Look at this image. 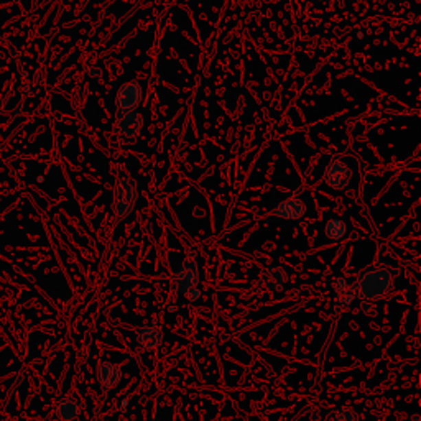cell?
Returning a JSON list of instances; mask_svg holds the SVG:
<instances>
[{"label": "cell", "instance_id": "obj_1", "mask_svg": "<svg viewBox=\"0 0 421 421\" xmlns=\"http://www.w3.org/2000/svg\"><path fill=\"white\" fill-rule=\"evenodd\" d=\"M357 298L362 301H375L385 297L394 286V272L387 266H375L364 272L356 282Z\"/></svg>", "mask_w": 421, "mask_h": 421}, {"label": "cell", "instance_id": "obj_2", "mask_svg": "<svg viewBox=\"0 0 421 421\" xmlns=\"http://www.w3.org/2000/svg\"><path fill=\"white\" fill-rule=\"evenodd\" d=\"M139 191H137V183L132 178H120L114 186V216L117 220H122L135 207Z\"/></svg>", "mask_w": 421, "mask_h": 421}, {"label": "cell", "instance_id": "obj_3", "mask_svg": "<svg viewBox=\"0 0 421 421\" xmlns=\"http://www.w3.org/2000/svg\"><path fill=\"white\" fill-rule=\"evenodd\" d=\"M141 125H144V117H141L140 112L117 111V114H115L114 132L120 133L125 139L137 137V133L141 130Z\"/></svg>", "mask_w": 421, "mask_h": 421}, {"label": "cell", "instance_id": "obj_4", "mask_svg": "<svg viewBox=\"0 0 421 421\" xmlns=\"http://www.w3.org/2000/svg\"><path fill=\"white\" fill-rule=\"evenodd\" d=\"M141 102V87L137 81H128L125 84L120 86L115 95V104H117V109L124 112L135 111Z\"/></svg>", "mask_w": 421, "mask_h": 421}, {"label": "cell", "instance_id": "obj_5", "mask_svg": "<svg viewBox=\"0 0 421 421\" xmlns=\"http://www.w3.org/2000/svg\"><path fill=\"white\" fill-rule=\"evenodd\" d=\"M198 265L194 260H185L174 273V290L180 295H185L194 286H198Z\"/></svg>", "mask_w": 421, "mask_h": 421}, {"label": "cell", "instance_id": "obj_6", "mask_svg": "<svg viewBox=\"0 0 421 421\" xmlns=\"http://www.w3.org/2000/svg\"><path fill=\"white\" fill-rule=\"evenodd\" d=\"M351 177L352 172L348 165L343 163V161H332L324 172V183L332 190L341 191L349 185Z\"/></svg>", "mask_w": 421, "mask_h": 421}, {"label": "cell", "instance_id": "obj_7", "mask_svg": "<svg viewBox=\"0 0 421 421\" xmlns=\"http://www.w3.org/2000/svg\"><path fill=\"white\" fill-rule=\"evenodd\" d=\"M306 214V204L298 198L285 199L272 211V216L283 220H298Z\"/></svg>", "mask_w": 421, "mask_h": 421}, {"label": "cell", "instance_id": "obj_8", "mask_svg": "<svg viewBox=\"0 0 421 421\" xmlns=\"http://www.w3.org/2000/svg\"><path fill=\"white\" fill-rule=\"evenodd\" d=\"M98 382L101 385V390L106 394L114 389V387L119 385L120 377H122V370L117 364L114 362H102L101 365L98 367Z\"/></svg>", "mask_w": 421, "mask_h": 421}, {"label": "cell", "instance_id": "obj_9", "mask_svg": "<svg viewBox=\"0 0 421 421\" xmlns=\"http://www.w3.org/2000/svg\"><path fill=\"white\" fill-rule=\"evenodd\" d=\"M260 283L269 291H282L286 285V272L278 265L266 266L260 273Z\"/></svg>", "mask_w": 421, "mask_h": 421}, {"label": "cell", "instance_id": "obj_10", "mask_svg": "<svg viewBox=\"0 0 421 421\" xmlns=\"http://www.w3.org/2000/svg\"><path fill=\"white\" fill-rule=\"evenodd\" d=\"M137 341L145 351H153L163 343V332L157 326H144L137 331Z\"/></svg>", "mask_w": 421, "mask_h": 421}, {"label": "cell", "instance_id": "obj_11", "mask_svg": "<svg viewBox=\"0 0 421 421\" xmlns=\"http://www.w3.org/2000/svg\"><path fill=\"white\" fill-rule=\"evenodd\" d=\"M56 416L61 421H78L81 416V407L79 402L73 397H65L56 403L55 407Z\"/></svg>", "mask_w": 421, "mask_h": 421}, {"label": "cell", "instance_id": "obj_12", "mask_svg": "<svg viewBox=\"0 0 421 421\" xmlns=\"http://www.w3.org/2000/svg\"><path fill=\"white\" fill-rule=\"evenodd\" d=\"M324 234L329 240H343L345 236H348V227L341 219H331L324 227Z\"/></svg>", "mask_w": 421, "mask_h": 421}, {"label": "cell", "instance_id": "obj_13", "mask_svg": "<svg viewBox=\"0 0 421 421\" xmlns=\"http://www.w3.org/2000/svg\"><path fill=\"white\" fill-rule=\"evenodd\" d=\"M357 420H359V416H357V413L352 410V408H339V410L329 413L326 418V421H357Z\"/></svg>", "mask_w": 421, "mask_h": 421}, {"label": "cell", "instance_id": "obj_14", "mask_svg": "<svg viewBox=\"0 0 421 421\" xmlns=\"http://www.w3.org/2000/svg\"><path fill=\"white\" fill-rule=\"evenodd\" d=\"M356 297H357V285H356V282H352V283H349L348 288H345L337 298H339L341 306H349V304L356 299Z\"/></svg>", "mask_w": 421, "mask_h": 421}, {"label": "cell", "instance_id": "obj_15", "mask_svg": "<svg viewBox=\"0 0 421 421\" xmlns=\"http://www.w3.org/2000/svg\"><path fill=\"white\" fill-rule=\"evenodd\" d=\"M349 286V282L345 280L344 277H339V278H336L334 282H332V288H334V291H336V295L337 297H339L341 293H343V291L348 288Z\"/></svg>", "mask_w": 421, "mask_h": 421}, {"label": "cell", "instance_id": "obj_16", "mask_svg": "<svg viewBox=\"0 0 421 421\" xmlns=\"http://www.w3.org/2000/svg\"><path fill=\"white\" fill-rule=\"evenodd\" d=\"M361 310L362 312H365V315L369 316H375V312H377V308H375V304L372 301H362Z\"/></svg>", "mask_w": 421, "mask_h": 421}, {"label": "cell", "instance_id": "obj_17", "mask_svg": "<svg viewBox=\"0 0 421 421\" xmlns=\"http://www.w3.org/2000/svg\"><path fill=\"white\" fill-rule=\"evenodd\" d=\"M185 297H186L187 301H196V299L201 297V291H199L198 286H194V288H191L190 291H186Z\"/></svg>", "mask_w": 421, "mask_h": 421}, {"label": "cell", "instance_id": "obj_18", "mask_svg": "<svg viewBox=\"0 0 421 421\" xmlns=\"http://www.w3.org/2000/svg\"><path fill=\"white\" fill-rule=\"evenodd\" d=\"M87 71H89V76H94V78H98L99 74H101V71H99L98 68H89Z\"/></svg>", "mask_w": 421, "mask_h": 421}, {"label": "cell", "instance_id": "obj_19", "mask_svg": "<svg viewBox=\"0 0 421 421\" xmlns=\"http://www.w3.org/2000/svg\"><path fill=\"white\" fill-rule=\"evenodd\" d=\"M411 421H420V415H413V416H411Z\"/></svg>", "mask_w": 421, "mask_h": 421}]
</instances>
